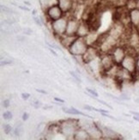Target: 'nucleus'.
Segmentation results:
<instances>
[{"instance_id": "f257e3e1", "label": "nucleus", "mask_w": 139, "mask_h": 140, "mask_svg": "<svg viewBox=\"0 0 139 140\" xmlns=\"http://www.w3.org/2000/svg\"><path fill=\"white\" fill-rule=\"evenodd\" d=\"M88 42L85 37H77L68 47L73 56H82L88 49Z\"/></svg>"}, {"instance_id": "f03ea898", "label": "nucleus", "mask_w": 139, "mask_h": 140, "mask_svg": "<svg viewBox=\"0 0 139 140\" xmlns=\"http://www.w3.org/2000/svg\"><path fill=\"white\" fill-rule=\"evenodd\" d=\"M67 21H68V18H66L65 17H63L62 18L60 19L50 21V23H51V28L56 36L61 37V36L65 35L66 27H67Z\"/></svg>"}, {"instance_id": "7ed1b4c3", "label": "nucleus", "mask_w": 139, "mask_h": 140, "mask_svg": "<svg viewBox=\"0 0 139 140\" xmlns=\"http://www.w3.org/2000/svg\"><path fill=\"white\" fill-rule=\"evenodd\" d=\"M45 15L46 17V19L50 21L58 20V19H60L63 17H64V11L59 6L58 3H52L49 7L45 9Z\"/></svg>"}, {"instance_id": "20e7f679", "label": "nucleus", "mask_w": 139, "mask_h": 140, "mask_svg": "<svg viewBox=\"0 0 139 140\" xmlns=\"http://www.w3.org/2000/svg\"><path fill=\"white\" fill-rule=\"evenodd\" d=\"M119 65L123 69L126 70V71L133 75L135 72L138 71H137V55L126 53L125 57H124V59L123 60Z\"/></svg>"}, {"instance_id": "39448f33", "label": "nucleus", "mask_w": 139, "mask_h": 140, "mask_svg": "<svg viewBox=\"0 0 139 140\" xmlns=\"http://www.w3.org/2000/svg\"><path fill=\"white\" fill-rule=\"evenodd\" d=\"M80 20H77L75 17H69L67 21L65 35L70 37H77V33L78 30V27L80 25Z\"/></svg>"}, {"instance_id": "423d86ee", "label": "nucleus", "mask_w": 139, "mask_h": 140, "mask_svg": "<svg viewBox=\"0 0 139 140\" xmlns=\"http://www.w3.org/2000/svg\"><path fill=\"white\" fill-rule=\"evenodd\" d=\"M61 132L64 134L65 137H74L76 132L77 131L76 127V124L74 123V120L72 122L65 121L61 125Z\"/></svg>"}, {"instance_id": "0eeeda50", "label": "nucleus", "mask_w": 139, "mask_h": 140, "mask_svg": "<svg viewBox=\"0 0 139 140\" xmlns=\"http://www.w3.org/2000/svg\"><path fill=\"white\" fill-rule=\"evenodd\" d=\"M111 55L116 64H120L126 55V52L121 46H116L112 49Z\"/></svg>"}, {"instance_id": "6e6552de", "label": "nucleus", "mask_w": 139, "mask_h": 140, "mask_svg": "<svg viewBox=\"0 0 139 140\" xmlns=\"http://www.w3.org/2000/svg\"><path fill=\"white\" fill-rule=\"evenodd\" d=\"M115 62L112 57L111 53H106L105 56L100 59V66L105 71H110L115 65Z\"/></svg>"}, {"instance_id": "1a4fd4ad", "label": "nucleus", "mask_w": 139, "mask_h": 140, "mask_svg": "<svg viewBox=\"0 0 139 140\" xmlns=\"http://www.w3.org/2000/svg\"><path fill=\"white\" fill-rule=\"evenodd\" d=\"M128 18L130 21V24L132 27L139 28V8L136 7L134 9L128 10Z\"/></svg>"}, {"instance_id": "9d476101", "label": "nucleus", "mask_w": 139, "mask_h": 140, "mask_svg": "<svg viewBox=\"0 0 139 140\" xmlns=\"http://www.w3.org/2000/svg\"><path fill=\"white\" fill-rule=\"evenodd\" d=\"M97 54H98V53H97L95 48L92 47V46H88L87 51H86V53L82 56V61H83L84 63H87V64H88V63L94 61V60L96 58Z\"/></svg>"}, {"instance_id": "9b49d317", "label": "nucleus", "mask_w": 139, "mask_h": 140, "mask_svg": "<svg viewBox=\"0 0 139 140\" xmlns=\"http://www.w3.org/2000/svg\"><path fill=\"white\" fill-rule=\"evenodd\" d=\"M57 3L64 14L70 13L74 6V0H57Z\"/></svg>"}, {"instance_id": "f8f14e48", "label": "nucleus", "mask_w": 139, "mask_h": 140, "mask_svg": "<svg viewBox=\"0 0 139 140\" xmlns=\"http://www.w3.org/2000/svg\"><path fill=\"white\" fill-rule=\"evenodd\" d=\"M90 28L89 26L85 21H81L80 25L78 27V30H77V37H86L89 34Z\"/></svg>"}, {"instance_id": "ddd939ff", "label": "nucleus", "mask_w": 139, "mask_h": 140, "mask_svg": "<svg viewBox=\"0 0 139 140\" xmlns=\"http://www.w3.org/2000/svg\"><path fill=\"white\" fill-rule=\"evenodd\" d=\"M62 110H63V112L66 113V114H73V115H82V116H85V117L89 118V119H93V117H91L90 115H88V114H83L82 112L77 110V109L75 108V107H63Z\"/></svg>"}, {"instance_id": "4468645a", "label": "nucleus", "mask_w": 139, "mask_h": 140, "mask_svg": "<svg viewBox=\"0 0 139 140\" xmlns=\"http://www.w3.org/2000/svg\"><path fill=\"white\" fill-rule=\"evenodd\" d=\"M88 137H90V135L87 132V131L85 130H77L76 132L75 135H74L73 139H89Z\"/></svg>"}, {"instance_id": "2eb2a0df", "label": "nucleus", "mask_w": 139, "mask_h": 140, "mask_svg": "<svg viewBox=\"0 0 139 140\" xmlns=\"http://www.w3.org/2000/svg\"><path fill=\"white\" fill-rule=\"evenodd\" d=\"M0 9H1L2 13L10 14V15H12V14H17V12H16L15 10H13V9L10 8V7L6 6V5L1 4V6H0Z\"/></svg>"}, {"instance_id": "dca6fc26", "label": "nucleus", "mask_w": 139, "mask_h": 140, "mask_svg": "<svg viewBox=\"0 0 139 140\" xmlns=\"http://www.w3.org/2000/svg\"><path fill=\"white\" fill-rule=\"evenodd\" d=\"M12 131V127L11 125H10L9 124H5L3 125V132H4L5 134H10Z\"/></svg>"}, {"instance_id": "f3484780", "label": "nucleus", "mask_w": 139, "mask_h": 140, "mask_svg": "<svg viewBox=\"0 0 139 140\" xmlns=\"http://www.w3.org/2000/svg\"><path fill=\"white\" fill-rule=\"evenodd\" d=\"M3 119L6 120H10L12 119V113L10 112V111H6V112L3 113Z\"/></svg>"}, {"instance_id": "a211bd4d", "label": "nucleus", "mask_w": 139, "mask_h": 140, "mask_svg": "<svg viewBox=\"0 0 139 140\" xmlns=\"http://www.w3.org/2000/svg\"><path fill=\"white\" fill-rule=\"evenodd\" d=\"M33 21H35L38 26L42 27V20H40V18L39 17H37V16H33Z\"/></svg>"}, {"instance_id": "6ab92c4d", "label": "nucleus", "mask_w": 139, "mask_h": 140, "mask_svg": "<svg viewBox=\"0 0 139 140\" xmlns=\"http://www.w3.org/2000/svg\"><path fill=\"white\" fill-rule=\"evenodd\" d=\"M31 106L35 107V108H39V107H40L42 106V104L39 100H34V101H31Z\"/></svg>"}, {"instance_id": "aec40b11", "label": "nucleus", "mask_w": 139, "mask_h": 140, "mask_svg": "<svg viewBox=\"0 0 139 140\" xmlns=\"http://www.w3.org/2000/svg\"><path fill=\"white\" fill-rule=\"evenodd\" d=\"M86 90H87L90 95H92V96H95V97H98V96H99V94L97 93L96 90H95V89H89V88H87V89H86Z\"/></svg>"}, {"instance_id": "412c9836", "label": "nucleus", "mask_w": 139, "mask_h": 140, "mask_svg": "<svg viewBox=\"0 0 139 140\" xmlns=\"http://www.w3.org/2000/svg\"><path fill=\"white\" fill-rule=\"evenodd\" d=\"M21 132H22V128H21V126L17 127V128L15 129V131H14V133H15V135L17 136V137H20V136L21 135Z\"/></svg>"}, {"instance_id": "4be33fe9", "label": "nucleus", "mask_w": 139, "mask_h": 140, "mask_svg": "<svg viewBox=\"0 0 139 140\" xmlns=\"http://www.w3.org/2000/svg\"><path fill=\"white\" fill-rule=\"evenodd\" d=\"M70 75H71V77L72 78H75V80L77 81V82H81V78H79L78 76H77V74L76 72H74V71H70Z\"/></svg>"}, {"instance_id": "5701e85b", "label": "nucleus", "mask_w": 139, "mask_h": 140, "mask_svg": "<svg viewBox=\"0 0 139 140\" xmlns=\"http://www.w3.org/2000/svg\"><path fill=\"white\" fill-rule=\"evenodd\" d=\"M12 64V61L11 60H4L3 59H1V65L3 66V65H7V64Z\"/></svg>"}, {"instance_id": "b1692460", "label": "nucleus", "mask_w": 139, "mask_h": 140, "mask_svg": "<svg viewBox=\"0 0 139 140\" xmlns=\"http://www.w3.org/2000/svg\"><path fill=\"white\" fill-rule=\"evenodd\" d=\"M23 33H24L25 35H30L33 34V30H32L30 28H23Z\"/></svg>"}, {"instance_id": "393cba45", "label": "nucleus", "mask_w": 139, "mask_h": 140, "mask_svg": "<svg viewBox=\"0 0 139 140\" xmlns=\"http://www.w3.org/2000/svg\"><path fill=\"white\" fill-rule=\"evenodd\" d=\"M101 115L102 116H105V117H107V118H109V119H111V120H118L116 119L115 117H113V116H112V115H110L108 113H101Z\"/></svg>"}, {"instance_id": "a878e982", "label": "nucleus", "mask_w": 139, "mask_h": 140, "mask_svg": "<svg viewBox=\"0 0 139 140\" xmlns=\"http://www.w3.org/2000/svg\"><path fill=\"white\" fill-rule=\"evenodd\" d=\"M119 98H120V100H131V97L130 96H128L127 95H125V94H122L121 96H119Z\"/></svg>"}, {"instance_id": "bb28decb", "label": "nucleus", "mask_w": 139, "mask_h": 140, "mask_svg": "<svg viewBox=\"0 0 139 140\" xmlns=\"http://www.w3.org/2000/svg\"><path fill=\"white\" fill-rule=\"evenodd\" d=\"M10 100H8V99H6V100H4L3 101V107H5V108H8L9 107H10Z\"/></svg>"}, {"instance_id": "cd10ccee", "label": "nucleus", "mask_w": 139, "mask_h": 140, "mask_svg": "<svg viewBox=\"0 0 139 140\" xmlns=\"http://www.w3.org/2000/svg\"><path fill=\"white\" fill-rule=\"evenodd\" d=\"M29 97H30V94H28V93H22L21 94V98L23 100H28Z\"/></svg>"}, {"instance_id": "c85d7f7f", "label": "nucleus", "mask_w": 139, "mask_h": 140, "mask_svg": "<svg viewBox=\"0 0 139 140\" xmlns=\"http://www.w3.org/2000/svg\"><path fill=\"white\" fill-rule=\"evenodd\" d=\"M84 109H86V110H88V111H95V107H91V106H89V105H85V106H84Z\"/></svg>"}, {"instance_id": "c756f323", "label": "nucleus", "mask_w": 139, "mask_h": 140, "mask_svg": "<svg viewBox=\"0 0 139 140\" xmlns=\"http://www.w3.org/2000/svg\"><path fill=\"white\" fill-rule=\"evenodd\" d=\"M17 7L19 9H21V10H24V11H30V9L28 8L26 6H21V5H17Z\"/></svg>"}, {"instance_id": "7c9ffc66", "label": "nucleus", "mask_w": 139, "mask_h": 140, "mask_svg": "<svg viewBox=\"0 0 139 140\" xmlns=\"http://www.w3.org/2000/svg\"><path fill=\"white\" fill-rule=\"evenodd\" d=\"M95 100H98V101L99 102H100V103H101V104H103V105L104 106H106V107H109V108H113V107H112V106H110L109 105V104H107V103H106V102H105V101H103V100H98V99H95Z\"/></svg>"}, {"instance_id": "2f4dec72", "label": "nucleus", "mask_w": 139, "mask_h": 140, "mask_svg": "<svg viewBox=\"0 0 139 140\" xmlns=\"http://www.w3.org/2000/svg\"><path fill=\"white\" fill-rule=\"evenodd\" d=\"M28 113H23V114H22V120L26 121V120H28Z\"/></svg>"}, {"instance_id": "473e14b6", "label": "nucleus", "mask_w": 139, "mask_h": 140, "mask_svg": "<svg viewBox=\"0 0 139 140\" xmlns=\"http://www.w3.org/2000/svg\"><path fill=\"white\" fill-rule=\"evenodd\" d=\"M54 100L58 102H60V103H64V100L61 99V98H59V97H55L54 98Z\"/></svg>"}, {"instance_id": "72a5a7b5", "label": "nucleus", "mask_w": 139, "mask_h": 140, "mask_svg": "<svg viewBox=\"0 0 139 140\" xmlns=\"http://www.w3.org/2000/svg\"><path fill=\"white\" fill-rule=\"evenodd\" d=\"M48 50H49V51L50 52H51V53H52V54H53L54 55V56H56V57H58V54H57V53H56V52L55 51H54V50L53 49H52V48L51 47H50V46H48Z\"/></svg>"}, {"instance_id": "f704fd0d", "label": "nucleus", "mask_w": 139, "mask_h": 140, "mask_svg": "<svg viewBox=\"0 0 139 140\" xmlns=\"http://www.w3.org/2000/svg\"><path fill=\"white\" fill-rule=\"evenodd\" d=\"M137 71L139 72V54L137 56Z\"/></svg>"}, {"instance_id": "c9c22d12", "label": "nucleus", "mask_w": 139, "mask_h": 140, "mask_svg": "<svg viewBox=\"0 0 139 140\" xmlns=\"http://www.w3.org/2000/svg\"><path fill=\"white\" fill-rule=\"evenodd\" d=\"M36 91L39 93H41V94H47V92L45 90H42V89H36Z\"/></svg>"}, {"instance_id": "e433bc0d", "label": "nucleus", "mask_w": 139, "mask_h": 140, "mask_svg": "<svg viewBox=\"0 0 139 140\" xmlns=\"http://www.w3.org/2000/svg\"><path fill=\"white\" fill-rule=\"evenodd\" d=\"M131 114H133V115H135V116H138L139 117V113L138 112H134V111H131Z\"/></svg>"}, {"instance_id": "4c0bfd02", "label": "nucleus", "mask_w": 139, "mask_h": 140, "mask_svg": "<svg viewBox=\"0 0 139 140\" xmlns=\"http://www.w3.org/2000/svg\"><path fill=\"white\" fill-rule=\"evenodd\" d=\"M48 108H52V106H45L44 107V109H48Z\"/></svg>"}, {"instance_id": "58836bf2", "label": "nucleus", "mask_w": 139, "mask_h": 140, "mask_svg": "<svg viewBox=\"0 0 139 140\" xmlns=\"http://www.w3.org/2000/svg\"><path fill=\"white\" fill-rule=\"evenodd\" d=\"M32 15H33V16H36V10H34L33 11H32Z\"/></svg>"}, {"instance_id": "ea45409f", "label": "nucleus", "mask_w": 139, "mask_h": 140, "mask_svg": "<svg viewBox=\"0 0 139 140\" xmlns=\"http://www.w3.org/2000/svg\"><path fill=\"white\" fill-rule=\"evenodd\" d=\"M135 102L139 104V98H137V99H135Z\"/></svg>"}, {"instance_id": "a19ab883", "label": "nucleus", "mask_w": 139, "mask_h": 140, "mask_svg": "<svg viewBox=\"0 0 139 140\" xmlns=\"http://www.w3.org/2000/svg\"><path fill=\"white\" fill-rule=\"evenodd\" d=\"M137 7L139 8V0H137Z\"/></svg>"}, {"instance_id": "79ce46f5", "label": "nucleus", "mask_w": 139, "mask_h": 140, "mask_svg": "<svg viewBox=\"0 0 139 140\" xmlns=\"http://www.w3.org/2000/svg\"><path fill=\"white\" fill-rule=\"evenodd\" d=\"M138 134H139V132H138Z\"/></svg>"}, {"instance_id": "37998d69", "label": "nucleus", "mask_w": 139, "mask_h": 140, "mask_svg": "<svg viewBox=\"0 0 139 140\" xmlns=\"http://www.w3.org/2000/svg\"><path fill=\"white\" fill-rule=\"evenodd\" d=\"M135 1H137V0H135Z\"/></svg>"}]
</instances>
